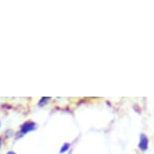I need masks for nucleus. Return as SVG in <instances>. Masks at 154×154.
Wrapping results in <instances>:
<instances>
[{"label": "nucleus", "mask_w": 154, "mask_h": 154, "mask_svg": "<svg viewBox=\"0 0 154 154\" xmlns=\"http://www.w3.org/2000/svg\"><path fill=\"white\" fill-rule=\"evenodd\" d=\"M138 147H139V149H141L142 151H146L148 149V138L143 133L140 135V141H139Z\"/></svg>", "instance_id": "f257e3e1"}, {"label": "nucleus", "mask_w": 154, "mask_h": 154, "mask_svg": "<svg viewBox=\"0 0 154 154\" xmlns=\"http://www.w3.org/2000/svg\"><path fill=\"white\" fill-rule=\"evenodd\" d=\"M35 129V124L32 123V122H28V123H25L24 125H22L21 127V132L22 133H27L29 131H32V130Z\"/></svg>", "instance_id": "f03ea898"}, {"label": "nucleus", "mask_w": 154, "mask_h": 154, "mask_svg": "<svg viewBox=\"0 0 154 154\" xmlns=\"http://www.w3.org/2000/svg\"><path fill=\"white\" fill-rule=\"evenodd\" d=\"M0 127H1V122H0Z\"/></svg>", "instance_id": "423d86ee"}, {"label": "nucleus", "mask_w": 154, "mask_h": 154, "mask_svg": "<svg viewBox=\"0 0 154 154\" xmlns=\"http://www.w3.org/2000/svg\"><path fill=\"white\" fill-rule=\"evenodd\" d=\"M7 154H15V153H14V152H12V151H10V152H8Z\"/></svg>", "instance_id": "39448f33"}, {"label": "nucleus", "mask_w": 154, "mask_h": 154, "mask_svg": "<svg viewBox=\"0 0 154 154\" xmlns=\"http://www.w3.org/2000/svg\"><path fill=\"white\" fill-rule=\"evenodd\" d=\"M1 145H2V140H1V138H0V148H1Z\"/></svg>", "instance_id": "20e7f679"}, {"label": "nucleus", "mask_w": 154, "mask_h": 154, "mask_svg": "<svg viewBox=\"0 0 154 154\" xmlns=\"http://www.w3.org/2000/svg\"><path fill=\"white\" fill-rule=\"evenodd\" d=\"M69 143H66L65 145H63V146L60 148V152H65V151L66 150V149H69Z\"/></svg>", "instance_id": "7ed1b4c3"}]
</instances>
